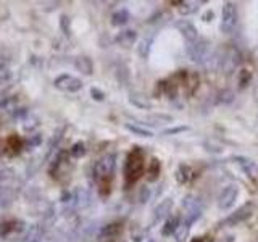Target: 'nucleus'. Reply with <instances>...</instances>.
<instances>
[{
	"label": "nucleus",
	"instance_id": "f257e3e1",
	"mask_svg": "<svg viewBox=\"0 0 258 242\" xmlns=\"http://www.w3.org/2000/svg\"><path fill=\"white\" fill-rule=\"evenodd\" d=\"M115 168H116V155L113 153H107L102 158H99L94 165V179L100 189L102 196L110 194L111 181L115 176Z\"/></svg>",
	"mask_w": 258,
	"mask_h": 242
},
{
	"label": "nucleus",
	"instance_id": "f03ea898",
	"mask_svg": "<svg viewBox=\"0 0 258 242\" xmlns=\"http://www.w3.org/2000/svg\"><path fill=\"white\" fill-rule=\"evenodd\" d=\"M145 171V152L141 147H133V150L127 153L126 163H124V186L131 188L141 179Z\"/></svg>",
	"mask_w": 258,
	"mask_h": 242
},
{
	"label": "nucleus",
	"instance_id": "7ed1b4c3",
	"mask_svg": "<svg viewBox=\"0 0 258 242\" xmlns=\"http://www.w3.org/2000/svg\"><path fill=\"white\" fill-rule=\"evenodd\" d=\"M182 208H184V215H182V223H185L187 226H192L199 218L202 216V204L200 200L187 196L182 200Z\"/></svg>",
	"mask_w": 258,
	"mask_h": 242
},
{
	"label": "nucleus",
	"instance_id": "20e7f679",
	"mask_svg": "<svg viewBox=\"0 0 258 242\" xmlns=\"http://www.w3.org/2000/svg\"><path fill=\"white\" fill-rule=\"evenodd\" d=\"M237 24V7L232 2H226L223 5V12H221V23H220V29L224 34H229L232 29L236 28Z\"/></svg>",
	"mask_w": 258,
	"mask_h": 242
},
{
	"label": "nucleus",
	"instance_id": "39448f33",
	"mask_svg": "<svg viewBox=\"0 0 258 242\" xmlns=\"http://www.w3.org/2000/svg\"><path fill=\"white\" fill-rule=\"evenodd\" d=\"M187 53L190 56L192 62L196 63H205V60L210 55V42L204 37H199L196 42L189 44L187 47Z\"/></svg>",
	"mask_w": 258,
	"mask_h": 242
},
{
	"label": "nucleus",
	"instance_id": "423d86ee",
	"mask_svg": "<svg viewBox=\"0 0 258 242\" xmlns=\"http://www.w3.org/2000/svg\"><path fill=\"white\" fill-rule=\"evenodd\" d=\"M253 204L252 202H248V204H245V205H242L240 208H237L236 212L234 213H231L226 220H223V223H221V226L224 224V226H236V224H239V223H242V221H245L247 218L253 213Z\"/></svg>",
	"mask_w": 258,
	"mask_h": 242
},
{
	"label": "nucleus",
	"instance_id": "0eeeda50",
	"mask_svg": "<svg viewBox=\"0 0 258 242\" xmlns=\"http://www.w3.org/2000/svg\"><path fill=\"white\" fill-rule=\"evenodd\" d=\"M121 234H123V224L121 223H110L100 229L97 242H116Z\"/></svg>",
	"mask_w": 258,
	"mask_h": 242
},
{
	"label": "nucleus",
	"instance_id": "6e6552de",
	"mask_svg": "<svg viewBox=\"0 0 258 242\" xmlns=\"http://www.w3.org/2000/svg\"><path fill=\"white\" fill-rule=\"evenodd\" d=\"M239 197V188L237 186H226V188L221 191L220 197H218V207L221 210H229L234 204H236V200Z\"/></svg>",
	"mask_w": 258,
	"mask_h": 242
},
{
	"label": "nucleus",
	"instance_id": "1a4fd4ad",
	"mask_svg": "<svg viewBox=\"0 0 258 242\" xmlns=\"http://www.w3.org/2000/svg\"><path fill=\"white\" fill-rule=\"evenodd\" d=\"M53 84L56 89H60V91H64V92H78L81 87H83V81L71 76V75H61L58 76Z\"/></svg>",
	"mask_w": 258,
	"mask_h": 242
},
{
	"label": "nucleus",
	"instance_id": "9d476101",
	"mask_svg": "<svg viewBox=\"0 0 258 242\" xmlns=\"http://www.w3.org/2000/svg\"><path fill=\"white\" fill-rule=\"evenodd\" d=\"M234 161H236V165H239V168L244 171V174L248 177L250 181H252L253 184H258V165L255 163V161H252L250 158H245V157H234L232 158Z\"/></svg>",
	"mask_w": 258,
	"mask_h": 242
},
{
	"label": "nucleus",
	"instance_id": "9b49d317",
	"mask_svg": "<svg viewBox=\"0 0 258 242\" xmlns=\"http://www.w3.org/2000/svg\"><path fill=\"white\" fill-rule=\"evenodd\" d=\"M174 26H176L177 31L181 32L182 37L187 40L189 44L196 42V40L199 39V31H197V28L194 26L190 21H187V20H179V21L174 23Z\"/></svg>",
	"mask_w": 258,
	"mask_h": 242
},
{
	"label": "nucleus",
	"instance_id": "f8f14e48",
	"mask_svg": "<svg viewBox=\"0 0 258 242\" xmlns=\"http://www.w3.org/2000/svg\"><path fill=\"white\" fill-rule=\"evenodd\" d=\"M171 207H173V199L161 200L155 207V210H153V223H160L161 220H165V218H169Z\"/></svg>",
	"mask_w": 258,
	"mask_h": 242
},
{
	"label": "nucleus",
	"instance_id": "ddd939ff",
	"mask_svg": "<svg viewBox=\"0 0 258 242\" xmlns=\"http://www.w3.org/2000/svg\"><path fill=\"white\" fill-rule=\"evenodd\" d=\"M23 144H24V141L18 134H10L4 144V150L8 153V155H18L23 149Z\"/></svg>",
	"mask_w": 258,
	"mask_h": 242
},
{
	"label": "nucleus",
	"instance_id": "4468645a",
	"mask_svg": "<svg viewBox=\"0 0 258 242\" xmlns=\"http://www.w3.org/2000/svg\"><path fill=\"white\" fill-rule=\"evenodd\" d=\"M199 83H200V78H199L197 73H185L182 86L187 89L189 95H192L194 92H196V89H199Z\"/></svg>",
	"mask_w": 258,
	"mask_h": 242
},
{
	"label": "nucleus",
	"instance_id": "2eb2a0df",
	"mask_svg": "<svg viewBox=\"0 0 258 242\" xmlns=\"http://www.w3.org/2000/svg\"><path fill=\"white\" fill-rule=\"evenodd\" d=\"M129 102H131L134 107L141 108V110H150L152 108V102L142 94H131V95H129Z\"/></svg>",
	"mask_w": 258,
	"mask_h": 242
},
{
	"label": "nucleus",
	"instance_id": "dca6fc26",
	"mask_svg": "<svg viewBox=\"0 0 258 242\" xmlns=\"http://www.w3.org/2000/svg\"><path fill=\"white\" fill-rule=\"evenodd\" d=\"M181 224V220H179V216H169L166 218V221H165V226L161 228V234L163 236H174V232L177 229V226Z\"/></svg>",
	"mask_w": 258,
	"mask_h": 242
},
{
	"label": "nucleus",
	"instance_id": "f3484780",
	"mask_svg": "<svg viewBox=\"0 0 258 242\" xmlns=\"http://www.w3.org/2000/svg\"><path fill=\"white\" fill-rule=\"evenodd\" d=\"M129 20H131V15H129V12L126 10V8H119V10H116L111 16L113 26H124Z\"/></svg>",
	"mask_w": 258,
	"mask_h": 242
},
{
	"label": "nucleus",
	"instance_id": "a211bd4d",
	"mask_svg": "<svg viewBox=\"0 0 258 242\" xmlns=\"http://www.w3.org/2000/svg\"><path fill=\"white\" fill-rule=\"evenodd\" d=\"M136 39H137V32L133 31V29H127V31L119 32V36L116 37L118 42H119L121 45H124V47L133 45V44L136 42Z\"/></svg>",
	"mask_w": 258,
	"mask_h": 242
},
{
	"label": "nucleus",
	"instance_id": "6ab92c4d",
	"mask_svg": "<svg viewBox=\"0 0 258 242\" xmlns=\"http://www.w3.org/2000/svg\"><path fill=\"white\" fill-rule=\"evenodd\" d=\"M176 181L179 183V184H185V183H189L190 179V176H192V169L189 165H179L176 169Z\"/></svg>",
	"mask_w": 258,
	"mask_h": 242
},
{
	"label": "nucleus",
	"instance_id": "aec40b11",
	"mask_svg": "<svg viewBox=\"0 0 258 242\" xmlns=\"http://www.w3.org/2000/svg\"><path fill=\"white\" fill-rule=\"evenodd\" d=\"M160 169H161L160 160L152 158V160H150V163H149V166H147V179H149L150 183H153V181H157V179H158Z\"/></svg>",
	"mask_w": 258,
	"mask_h": 242
},
{
	"label": "nucleus",
	"instance_id": "412c9836",
	"mask_svg": "<svg viewBox=\"0 0 258 242\" xmlns=\"http://www.w3.org/2000/svg\"><path fill=\"white\" fill-rule=\"evenodd\" d=\"M76 68L81 71V73H84V75H92V62L91 58H87V56H79V58L76 60Z\"/></svg>",
	"mask_w": 258,
	"mask_h": 242
},
{
	"label": "nucleus",
	"instance_id": "4be33fe9",
	"mask_svg": "<svg viewBox=\"0 0 258 242\" xmlns=\"http://www.w3.org/2000/svg\"><path fill=\"white\" fill-rule=\"evenodd\" d=\"M174 4L179 5V7H177V12H179L181 15H184V16L197 12V8H199L197 2H174Z\"/></svg>",
	"mask_w": 258,
	"mask_h": 242
},
{
	"label": "nucleus",
	"instance_id": "5701e85b",
	"mask_svg": "<svg viewBox=\"0 0 258 242\" xmlns=\"http://www.w3.org/2000/svg\"><path fill=\"white\" fill-rule=\"evenodd\" d=\"M126 129H127V131H131L133 134L139 136V137H153V133L152 131H149V129H145V128H141L139 125L126 123Z\"/></svg>",
	"mask_w": 258,
	"mask_h": 242
},
{
	"label": "nucleus",
	"instance_id": "b1692460",
	"mask_svg": "<svg viewBox=\"0 0 258 242\" xmlns=\"http://www.w3.org/2000/svg\"><path fill=\"white\" fill-rule=\"evenodd\" d=\"M189 229H190V226H187L185 223L181 221V224L177 226V229H176V232H174V239H176V242H184L185 239H187V236H189Z\"/></svg>",
	"mask_w": 258,
	"mask_h": 242
},
{
	"label": "nucleus",
	"instance_id": "393cba45",
	"mask_svg": "<svg viewBox=\"0 0 258 242\" xmlns=\"http://www.w3.org/2000/svg\"><path fill=\"white\" fill-rule=\"evenodd\" d=\"M152 42H153V40H152L150 37H149V39L141 40V44H139V48H137V52H139V55L142 56V58H147V56H149V52H150Z\"/></svg>",
	"mask_w": 258,
	"mask_h": 242
},
{
	"label": "nucleus",
	"instance_id": "a878e982",
	"mask_svg": "<svg viewBox=\"0 0 258 242\" xmlns=\"http://www.w3.org/2000/svg\"><path fill=\"white\" fill-rule=\"evenodd\" d=\"M71 155L75 157V158L84 157V155H86V145H84L83 142H76V144H73V147H71Z\"/></svg>",
	"mask_w": 258,
	"mask_h": 242
},
{
	"label": "nucleus",
	"instance_id": "bb28decb",
	"mask_svg": "<svg viewBox=\"0 0 258 242\" xmlns=\"http://www.w3.org/2000/svg\"><path fill=\"white\" fill-rule=\"evenodd\" d=\"M147 121H152L150 125H161V123H171L173 116H168V115H152L147 118Z\"/></svg>",
	"mask_w": 258,
	"mask_h": 242
},
{
	"label": "nucleus",
	"instance_id": "cd10ccee",
	"mask_svg": "<svg viewBox=\"0 0 258 242\" xmlns=\"http://www.w3.org/2000/svg\"><path fill=\"white\" fill-rule=\"evenodd\" d=\"M250 78H252V75H250V71L247 70H240L239 71V87L244 89L248 83H250Z\"/></svg>",
	"mask_w": 258,
	"mask_h": 242
},
{
	"label": "nucleus",
	"instance_id": "c85d7f7f",
	"mask_svg": "<svg viewBox=\"0 0 258 242\" xmlns=\"http://www.w3.org/2000/svg\"><path fill=\"white\" fill-rule=\"evenodd\" d=\"M134 242H155V239H153L149 232L141 231L134 234Z\"/></svg>",
	"mask_w": 258,
	"mask_h": 242
},
{
	"label": "nucleus",
	"instance_id": "c756f323",
	"mask_svg": "<svg viewBox=\"0 0 258 242\" xmlns=\"http://www.w3.org/2000/svg\"><path fill=\"white\" fill-rule=\"evenodd\" d=\"M189 126H177V128H169V129H165L163 134L165 136H173V134H177V133H184L187 131Z\"/></svg>",
	"mask_w": 258,
	"mask_h": 242
},
{
	"label": "nucleus",
	"instance_id": "7c9ffc66",
	"mask_svg": "<svg viewBox=\"0 0 258 242\" xmlns=\"http://www.w3.org/2000/svg\"><path fill=\"white\" fill-rule=\"evenodd\" d=\"M232 92L231 91H223V92H220V102H223V103H229L231 100H232Z\"/></svg>",
	"mask_w": 258,
	"mask_h": 242
},
{
	"label": "nucleus",
	"instance_id": "2f4dec72",
	"mask_svg": "<svg viewBox=\"0 0 258 242\" xmlns=\"http://www.w3.org/2000/svg\"><path fill=\"white\" fill-rule=\"evenodd\" d=\"M8 78H10V71L5 65H0V81H7Z\"/></svg>",
	"mask_w": 258,
	"mask_h": 242
},
{
	"label": "nucleus",
	"instance_id": "473e14b6",
	"mask_svg": "<svg viewBox=\"0 0 258 242\" xmlns=\"http://www.w3.org/2000/svg\"><path fill=\"white\" fill-rule=\"evenodd\" d=\"M91 94H92V97L95 100H103L105 99V94L102 91H99V89H95V87L91 89Z\"/></svg>",
	"mask_w": 258,
	"mask_h": 242
},
{
	"label": "nucleus",
	"instance_id": "72a5a7b5",
	"mask_svg": "<svg viewBox=\"0 0 258 242\" xmlns=\"http://www.w3.org/2000/svg\"><path fill=\"white\" fill-rule=\"evenodd\" d=\"M213 18H215V13H213V10H207L204 15H202V20H204L205 23H208V21H213Z\"/></svg>",
	"mask_w": 258,
	"mask_h": 242
},
{
	"label": "nucleus",
	"instance_id": "f704fd0d",
	"mask_svg": "<svg viewBox=\"0 0 258 242\" xmlns=\"http://www.w3.org/2000/svg\"><path fill=\"white\" fill-rule=\"evenodd\" d=\"M190 242H213L212 237H207V236H199V237H194Z\"/></svg>",
	"mask_w": 258,
	"mask_h": 242
}]
</instances>
